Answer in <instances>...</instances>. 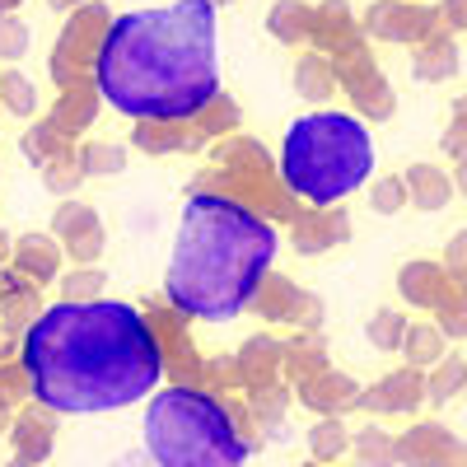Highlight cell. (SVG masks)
<instances>
[{"mask_svg":"<svg viewBox=\"0 0 467 467\" xmlns=\"http://www.w3.org/2000/svg\"><path fill=\"white\" fill-rule=\"evenodd\" d=\"M24 374L52 411H117L160 393L164 346L122 299H61L28 327Z\"/></svg>","mask_w":467,"mask_h":467,"instance_id":"cell-1","label":"cell"},{"mask_svg":"<svg viewBox=\"0 0 467 467\" xmlns=\"http://www.w3.org/2000/svg\"><path fill=\"white\" fill-rule=\"evenodd\" d=\"M99 94L131 122H187L215 103V0H173L112 19L99 61Z\"/></svg>","mask_w":467,"mask_h":467,"instance_id":"cell-2","label":"cell"},{"mask_svg":"<svg viewBox=\"0 0 467 467\" xmlns=\"http://www.w3.org/2000/svg\"><path fill=\"white\" fill-rule=\"evenodd\" d=\"M271 257H276V229L257 211L215 192H197L178 220L164 295L187 318L229 323L257 299Z\"/></svg>","mask_w":467,"mask_h":467,"instance_id":"cell-3","label":"cell"},{"mask_svg":"<svg viewBox=\"0 0 467 467\" xmlns=\"http://www.w3.org/2000/svg\"><path fill=\"white\" fill-rule=\"evenodd\" d=\"M374 173V140L350 112H308L281 140V178L308 206H337Z\"/></svg>","mask_w":467,"mask_h":467,"instance_id":"cell-4","label":"cell"},{"mask_svg":"<svg viewBox=\"0 0 467 467\" xmlns=\"http://www.w3.org/2000/svg\"><path fill=\"white\" fill-rule=\"evenodd\" d=\"M145 449L154 467H244L248 440L220 398L187 383H169L150 398Z\"/></svg>","mask_w":467,"mask_h":467,"instance_id":"cell-5","label":"cell"},{"mask_svg":"<svg viewBox=\"0 0 467 467\" xmlns=\"http://www.w3.org/2000/svg\"><path fill=\"white\" fill-rule=\"evenodd\" d=\"M411 187H416V206H420V211H440V206L449 202V182H444V173H435V169H416V173H411Z\"/></svg>","mask_w":467,"mask_h":467,"instance_id":"cell-6","label":"cell"},{"mask_svg":"<svg viewBox=\"0 0 467 467\" xmlns=\"http://www.w3.org/2000/svg\"><path fill=\"white\" fill-rule=\"evenodd\" d=\"M407 350H411L416 365L440 360V356H444V337H440L435 327H411V332H407Z\"/></svg>","mask_w":467,"mask_h":467,"instance_id":"cell-7","label":"cell"},{"mask_svg":"<svg viewBox=\"0 0 467 467\" xmlns=\"http://www.w3.org/2000/svg\"><path fill=\"white\" fill-rule=\"evenodd\" d=\"M369 337H374V346L393 350V346L407 337V327H402V318H398V314H379V318L369 323Z\"/></svg>","mask_w":467,"mask_h":467,"instance_id":"cell-8","label":"cell"},{"mask_svg":"<svg viewBox=\"0 0 467 467\" xmlns=\"http://www.w3.org/2000/svg\"><path fill=\"white\" fill-rule=\"evenodd\" d=\"M388 402H398V407H411V402H416V379H411V374H398V379H388Z\"/></svg>","mask_w":467,"mask_h":467,"instance_id":"cell-9","label":"cell"},{"mask_svg":"<svg viewBox=\"0 0 467 467\" xmlns=\"http://www.w3.org/2000/svg\"><path fill=\"white\" fill-rule=\"evenodd\" d=\"M374 206H379V211H398V206H402V182H398V178L379 182V197H374Z\"/></svg>","mask_w":467,"mask_h":467,"instance_id":"cell-10","label":"cell"},{"mask_svg":"<svg viewBox=\"0 0 467 467\" xmlns=\"http://www.w3.org/2000/svg\"><path fill=\"white\" fill-rule=\"evenodd\" d=\"M458 379H467V369H462V365H449V369L440 374V383H435V402H444V398L453 393V388H458Z\"/></svg>","mask_w":467,"mask_h":467,"instance_id":"cell-11","label":"cell"},{"mask_svg":"<svg viewBox=\"0 0 467 467\" xmlns=\"http://www.w3.org/2000/svg\"><path fill=\"white\" fill-rule=\"evenodd\" d=\"M314 449H323V453H337L341 449V431H337V425H327L323 435H314Z\"/></svg>","mask_w":467,"mask_h":467,"instance_id":"cell-12","label":"cell"},{"mask_svg":"<svg viewBox=\"0 0 467 467\" xmlns=\"http://www.w3.org/2000/svg\"><path fill=\"white\" fill-rule=\"evenodd\" d=\"M449 19L453 24H467V0H449Z\"/></svg>","mask_w":467,"mask_h":467,"instance_id":"cell-13","label":"cell"},{"mask_svg":"<svg viewBox=\"0 0 467 467\" xmlns=\"http://www.w3.org/2000/svg\"><path fill=\"white\" fill-rule=\"evenodd\" d=\"M462 187H467V164H462Z\"/></svg>","mask_w":467,"mask_h":467,"instance_id":"cell-14","label":"cell"},{"mask_svg":"<svg viewBox=\"0 0 467 467\" xmlns=\"http://www.w3.org/2000/svg\"><path fill=\"white\" fill-rule=\"evenodd\" d=\"M122 467H145V462H122Z\"/></svg>","mask_w":467,"mask_h":467,"instance_id":"cell-15","label":"cell"}]
</instances>
